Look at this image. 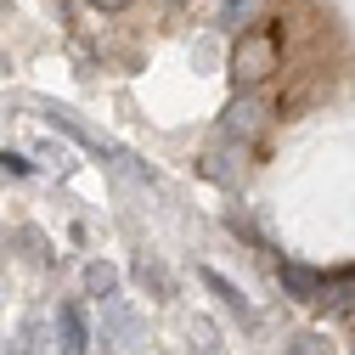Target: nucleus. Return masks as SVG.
Listing matches in <instances>:
<instances>
[{
	"mask_svg": "<svg viewBox=\"0 0 355 355\" xmlns=\"http://www.w3.org/2000/svg\"><path fill=\"white\" fill-rule=\"evenodd\" d=\"M282 68V46H277V34H243L237 46H232V85L237 91H254V85H265Z\"/></svg>",
	"mask_w": 355,
	"mask_h": 355,
	"instance_id": "1",
	"label": "nucleus"
},
{
	"mask_svg": "<svg viewBox=\"0 0 355 355\" xmlns=\"http://www.w3.org/2000/svg\"><path fill=\"white\" fill-rule=\"evenodd\" d=\"M265 124H271V102H259V96H237L226 107V119H220V130L243 147V141H259L265 136Z\"/></svg>",
	"mask_w": 355,
	"mask_h": 355,
	"instance_id": "2",
	"label": "nucleus"
},
{
	"mask_svg": "<svg viewBox=\"0 0 355 355\" xmlns=\"http://www.w3.org/2000/svg\"><path fill=\"white\" fill-rule=\"evenodd\" d=\"M46 119H51L57 130H68V136H73V141H79L85 153H96L102 164H124V158H130V153H119V147H113V141L102 136V130H91V124H85L79 113H68V107H46Z\"/></svg>",
	"mask_w": 355,
	"mask_h": 355,
	"instance_id": "3",
	"label": "nucleus"
},
{
	"mask_svg": "<svg viewBox=\"0 0 355 355\" xmlns=\"http://www.w3.org/2000/svg\"><path fill=\"white\" fill-rule=\"evenodd\" d=\"M57 333H62L57 355H91V327H85V310L79 304H62L57 310Z\"/></svg>",
	"mask_w": 355,
	"mask_h": 355,
	"instance_id": "4",
	"label": "nucleus"
},
{
	"mask_svg": "<svg viewBox=\"0 0 355 355\" xmlns=\"http://www.w3.org/2000/svg\"><path fill=\"white\" fill-rule=\"evenodd\" d=\"M277 277H282V288H288L293 299H322V288H327L322 271H310V265H293V259L277 265Z\"/></svg>",
	"mask_w": 355,
	"mask_h": 355,
	"instance_id": "5",
	"label": "nucleus"
},
{
	"mask_svg": "<svg viewBox=\"0 0 355 355\" xmlns=\"http://www.w3.org/2000/svg\"><path fill=\"white\" fill-rule=\"evenodd\" d=\"M198 277H203V288H209V293H214L220 304H226V310H237V316H243V322H254V304H248V299H243V293H237V288H232L226 277H220V271H209V265H203V271H198Z\"/></svg>",
	"mask_w": 355,
	"mask_h": 355,
	"instance_id": "6",
	"label": "nucleus"
},
{
	"mask_svg": "<svg viewBox=\"0 0 355 355\" xmlns=\"http://www.w3.org/2000/svg\"><path fill=\"white\" fill-rule=\"evenodd\" d=\"M187 355H226V338L214 333V322L192 316V327H187Z\"/></svg>",
	"mask_w": 355,
	"mask_h": 355,
	"instance_id": "7",
	"label": "nucleus"
},
{
	"mask_svg": "<svg viewBox=\"0 0 355 355\" xmlns=\"http://www.w3.org/2000/svg\"><path fill=\"white\" fill-rule=\"evenodd\" d=\"M85 288H91L96 299H113V293H119V271H113V265H102V259H96L91 271H85Z\"/></svg>",
	"mask_w": 355,
	"mask_h": 355,
	"instance_id": "8",
	"label": "nucleus"
},
{
	"mask_svg": "<svg viewBox=\"0 0 355 355\" xmlns=\"http://www.w3.org/2000/svg\"><path fill=\"white\" fill-rule=\"evenodd\" d=\"M130 333H136L130 310H107V327H102V338H113V349H130Z\"/></svg>",
	"mask_w": 355,
	"mask_h": 355,
	"instance_id": "9",
	"label": "nucleus"
},
{
	"mask_svg": "<svg viewBox=\"0 0 355 355\" xmlns=\"http://www.w3.org/2000/svg\"><path fill=\"white\" fill-rule=\"evenodd\" d=\"M136 277H141V282L153 288V299H169V277L158 271V265H153V259H141V265H136Z\"/></svg>",
	"mask_w": 355,
	"mask_h": 355,
	"instance_id": "10",
	"label": "nucleus"
},
{
	"mask_svg": "<svg viewBox=\"0 0 355 355\" xmlns=\"http://www.w3.org/2000/svg\"><path fill=\"white\" fill-rule=\"evenodd\" d=\"M40 338H46V327L28 322V327H23V344H17V355H46V344H40Z\"/></svg>",
	"mask_w": 355,
	"mask_h": 355,
	"instance_id": "11",
	"label": "nucleus"
},
{
	"mask_svg": "<svg viewBox=\"0 0 355 355\" xmlns=\"http://www.w3.org/2000/svg\"><path fill=\"white\" fill-rule=\"evenodd\" d=\"M0 169H12V175H28V158H17V153H0Z\"/></svg>",
	"mask_w": 355,
	"mask_h": 355,
	"instance_id": "12",
	"label": "nucleus"
},
{
	"mask_svg": "<svg viewBox=\"0 0 355 355\" xmlns=\"http://www.w3.org/2000/svg\"><path fill=\"white\" fill-rule=\"evenodd\" d=\"M91 6H102V12H124L130 0H91Z\"/></svg>",
	"mask_w": 355,
	"mask_h": 355,
	"instance_id": "13",
	"label": "nucleus"
},
{
	"mask_svg": "<svg viewBox=\"0 0 355 355\" xmlns=\"http://www.w3.org/2000/svg\"><path fill=\"white\" fill-rule=\"evenodd\" d=\"M220 6H243V0H220Z\"/></svg>",
	"mask_w": 355,
	"mask_h": 355,
	"instance_id": "14",
	"label": "nucleus"
},
{
	"mask_svg": "<svg viewBox=\"0 0 355 355\" xmlns=\"http://www.w3.org/2000/svg\"><path fill=\"white\" fill-rule=\"evenodd\" d=\"M349 322H355V316H349Z\"/></svg>",
	"mask_w": 355,
	"mask_h": 355,
	"instance_id": "15",
	"label": "nucleus"
}]
</instances>
